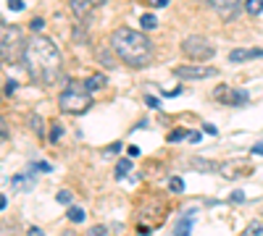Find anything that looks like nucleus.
I'll return each instance as SVG.
<instances>
[{
    "label": "nucleus",
    "mask_w": 263,
    "mask_h": 236,
    "mask_svg": "<svg viewBox=\"0 0 263 236\" xmlns=\"http://www.w3.org/2000/svg\"><path fill=\"white\" fill-rule=\"evenodd\" d=\"M24 69L29 79L40 87H50L55 84L63 74V58L61 50L55 48V42L45 34H34L27 39L24 48Z\"/></svg>",
    "instance_id": "f257e3e1"
},
{
    "label": "nucleus",
    "mask_w": 263,
    "mask_h": 236,
    "mask_svg": "<svg viewBox=\"0 0 263 236\" xmlns=\"http://www.w3.org/2000/svg\"><path fill=\"white\" fill-rule=\"evenodd\" d=\"M111 48L119 60H124L126 66H135V69H142L153 60V42L147 39V34L129 29V27H121L111 34Z\"/></svg>",
    "instance_id": "f03ea898"
},
{
    "label": "nucleus",
    "mask_w": 263,
    "mask_h": 236,
    "mask_svg": "<svg viewBox=\"0 0 263 236\" xmlns=\"http://www.w3.org/2000/svg\"><path fill=\"white\" fill-rule=\"evenodd\" d=\"M58 108L69 116H82L84 111L92 108V92L87 90L84 81H77V79H69L66 87L58 97Z\"/></svg>",
    "instance_id": "7ed1b4c3"
},
{
    "label": "nucleus",
    "mask_w": 263,
    "mask_h": 236,
    "mask_svg": "<svg viewBox=\"0 0 263 236\" xmlns=\"http://www.w3.org/2000/svg\"><path fill=\"white\" fill-rule=\"evenodd\" d=\"M24 48H27V39L21 34V27L8 24L0 29V60L3 63L24 60Z\"/></svg>",
    "instance_id": "20e7f679"
},
{
    "label": "nucleus",
    "mask_w": 263,
    "mask_h": 236,
    "mask_svg": "<svg viewBox=\"0 0 263 236\" xmlns=\"http://www.w3.org/2000/svg\"><path fill=\"white\" fill-rule=\"evenodd\" d=\"M182 53H184L190 60H208V58L216 55V48H213V42H208L205 37L192 34V37H187V39L182 42Z\"/></svg>",
    "instance_id": "39448f33"
},
{
    "label": "nucleus",
    "mask_w": 263,
    "mask_h": 236,
    "mask_svg": "<svg viewBox=\"0 0 263 236\" xmlns=\"http://www.w3.org/2000/svg\"><path fill=\"white\" fill-rule=\"evenodd\" d=\"M216 74H218V69H213V66H177L174 69V76L177 79H190V81L211 79Z\"/></svg>",
    "instance_id": "423d86ee"
},
{
    "label": "nucleus",
    "mask_w": 263,
    "mask_h": 236,
    "mask_svg": "<svg viewBox=\"0 0 263 236\" xmlns=\"http://www.w3.org/2000/svg\"><path fill=\"white\" fill-rule=\"evenodd\" d=\"M213 97H216L218 102H224V105H245V102L250 100L245 90H229L227 84H221V87H216Z\"/></svg>",
    "instance_id": "0eeeda50"
},
{
    "label": "nucleus",
    "mask_w": 263,
    "mask_h": 236,
    "mask_svg": "<svg viewBox=\"0 0 263 236\" xmlns=\"http://www.w3.org/2000/svg\"><path fill=\"white\" fill-rule=\"evenodd\" d=\"M208 3H211L213 13L224 21H232L239 11V0H208Z\"/></svg>",
    "instance_id": "6e6552de"
},
{
    "label": "nucleus",
    "mask_w": 263,
    "mask_h": 236,
    "mask_svg": "<svg viewBox=\"0 0 263 236\" xmlns=\"http://www.w3.org/2000/svg\"><path fill=\"white\" fill-rule=\"evenodd\" d=\"M253 58H263V50L260 48H239V50L229 53L232 63H245V60H253Z\"/></svg>",
    "instance_id": "1a4fd4ad"
},
{
    "label": "nucleus",
    "mask_w": 263,
    "mask_h": 236,
    "mask_svg": "<svg viewBox=\"0 0 263 236\" xmlns=\"http://www.w3.org/2000/svg\"><path fill=\"white\" fill-rule=\"evenodd\" d=\"M69 8H71L77 21H84L87 16H90V11H92V0H69Z\"/></svg>",
    "instance_id": "9d476101"
},
{
    "label": "nucleus",
    "mask_w": 263,
    "mask_h": 236,
    "mask_svg": "<svg viewBox=\"0 0 263 236\" xmlns=\"http://www.w3.org/2000/svg\"><path fill=\"white\" fill-rule=\"evenodd\" d=\"M34 181H37V176H32V170L13 176V186H16V189H32V186H34Z\"/></svg>",
    "instance_id": "9b49d317"
},
{
    "label": "nucleus",
    "mask_w": 263,
    "mask_h": 236,
    "mask_svg": "<svg viewBox=\"0 0 263 236\" xmlns=\"http://www.w3.org/2000/svg\"><path fill=\"white\" fill-rule=\"evenodd\" d=\"M84 84H87V90H90V92H98V90L105 87V74H92V76H87Z\"/></svg>",
    "instance_id": "f8f14e48"
},
{
    "label": "nucleus",
    "mask_w": 263,
    "mask_h": 236,
    "mask_svg": "<svg viewBox=\"0 0 263 236\" xmlns=\"http://www.w3.org/2000/svg\"><path fill=\"white\" fill-rule=\"evenodd\" d=\"M190 231H192V218L190 216H184L177 226H174V236H190Z\"/></svg>",
    "instance_id": "ddd939ff"
},
{
    "label": "nucleus",
    "mask_w": 263,
    "mask_h": 236,
    "mask_svg": "<svg viewBox=\"0 0 263 236\" xmlns=\"http://www.w3.org/2000/svg\"><path fill=\"white\" fill-rule=\"evenodd\" d=\"M114 55H116V53H114V48H111V50H100V53H98V60L103 63L105 69H114V63H116V60H114Z\"/></svg>",
    "instance_id": "4468645a"
},
{
    "label": "nucleus",
    "mask_w": 263,
    "mask_h": 236,
    "mask_svg": "<svg viewBox=\"0 0 263 236\" xmlns=\"http://www.w3.org/2000/svg\"><path fill=\"white\" fill-rule=\"evenodd\" d=\"M129 170H132V160H129V158H121L119 165H116V179H124Z\"/></svg>",
    "instance_id": "2eb2a0df"
},
{
    "label": "nucleus",
    "mask_w": 263,
    "mask_h": 236,
    "mask_svg": "<svg viewBox=\"0 0 263 236\" xmlns=\"http://www.w3.org/2000/svg\"><path fill=\"white\" fill-rule=\"evenodd\" d=\"M66 216H69V221H71V223H82V221H84V210H82V207L69 205V212H66Z\"/></svg>",
    "instance_id": "dca6fc26"
},
{
    "label": "nucleus",
    "mask_w": 263,
    "mask_h": 236,
    "mask_svg": "<svg viewBox=\"0 0 263 236\" xmlns=\"http://www.w3.org/2000/svg\"><path fill=\"white\" fill-rule=\"evenodd\" d=\"M29 126L34 128V134H37L40 139L45 137V128H42V121H40V116H37V113H32V116H29Z\"/></svg>",
    "instance_id": "f3484780"
},
{
    "label": "nucleus",
    "mask_w": 263,
    "mask_h": 236,
    "mask_svg": "<svg viewBox=\"0 0 263 236\" xmlns=\"http://www.w3.org/2000/svg\"><path fill=\"white\" fill-rule=\"evenodd\" d=\"M245 11H248L250 16H258V13L263 11V0H245Z\"/></svg>",
    "instance_id": "a211bd4d"
},
{
    "label": "nucleus",
    "mask_w": 263,
    "mask_h": 236,
    "mask_svg": "<svg viewBox=\"0 0 263 236\" xmlns=\"http://www.w3.org/2000/svg\"><path fill=\"white\" fill-rule=\"evenodd\" d=\"M140 24H142V29H156V27H158V18L153 16V13H145V16L140 18Z\"/></svg>",
    "instance_id": "6ab92c4d"
},
{
    "label": "nucleus",
    "mask_w": 263,
    "mask_h": 236,
    "mask_svg": "<svg viewBox=\"0 0 263 236\" xmlns=\"http://www.w3.org/2000/svg\"><path fill=\"white\" fill-rule=\"evenodd\" d=\"M55 200H58V205H66V207H69V205H71V200H74V195H71L69 189H61L58 195H55Z\"/></svg>",
    "instance_id": "aec40b11"
},
{
    "label": "nucleus",
    "mask_w": 263,
    "mask_h": 236,
    "mask_svg": "<svg viewBox=\"0 0 263 236\" xmlns=\"http://www.w3.org/2000/svg\"><path fill=\"white\" fill-rule=\"evenodd\" d=\"M187 134H190L187 128H174V132H171L166 139H168V142H182V139H187Z\"/></svg>",
    "instance_id": "412c9836"
},
{
    "label": "nucleus",
    "mask_w": 263,
    "mask_h": 236,
    "mask_svg": "<svg viewBox=\"0 0 263 236\" xmlns=\"http://www.w3.org/2000/svg\"><path fill=\"white\" fill-rule=\"evenodd\" d=\"M61 134H63L61 123H58V121H53V128H50V137H48V139H50V142L55 144V142H61Z\"/></svg>",
    "instance_id": "4be33fe9"
},
{
    "label": "nucleus",
    "mask_w": 263,
    "mask_h": 236,
    "mask_svg": "<svg viewBox=\"0 0 263 236\" xmlns=\"http://www.w3.org/2000/svg\"><path fill=\"white\" fill-rule=\"evenodd\" d=\"M168 189L174 191V195H179V191L184 189V181H182V179H171V181H168Z\"/></svg>",
    "instance_id": "5701e85b"
},
{
    "label": "nucleus",
    "mask_w": 263,
    "mask_h": 236,
    "mask_svg": "<svg viewBox=\"0 0 263 236\" xmlns=\"http://www.w3.org/2000/svg\"><path fill=\"white\" fill-rule=\"evenodd\" d=\"M8 137H11V132H8V123H6L3 118H0V144L8 142Z\"/></svg>",
    "instance_id": "b1692460"
},
{
    "label": "nucleus",
    "mask_w": 263,
    "mask_h": 236,
    "mask_svg": "<svg viewBox=\"0 0 263 236\" xmlns=\"http://www.w3.org/2000/svg\"><path fill=\"white\" fill-rule=\"evenodd\" d=\"M87 236H108V228L105 226H92L90 231H87Z\"/></svg>",
    "instance_id": "393cba45"
},
{
    "label": "nucleus",
    "mask_w": 263,
    "mask_h": 236,
    "mask_svg": "<svg viewBox=\"0 0 263 236\" xmlns=\"http://www.w3.org/2000/svg\"><path fill=\"white\" fill-rule=\"evenodd\" d=\"M248 233L250 236H263V223H250L248 226Z\"/></svg>",
    "instance_id": "a878e982"
},
{
    "label": "nucleus",
    "mask_w": 263,
    "mask_h": 236,
    "mask_svg": "<svg viewBox=\"0 0 263 236\" xmlns=\"http://www.w3.org/2000/svg\"><path fill=\"white\" fill-rule=\"evenodd\" d=\"M192 168H203V170H213V168H218V165H213V163H205V160H192Z\"/></svg>",
    "instance_id": "bb28decb"
},
{
    "label": "nucleus",
    "mask_w": 263,
    "mask_h": 236,
    "mask_svg": "<svg viewBox=\"0 0 263 236\" xmlns=\"http://www.w3.org/2000/svg\"><path fill=\"white\" fill-rule=\"evenodd\" d=\"M119 149H121V142H114V144H108V147H105V155H116Z\"/></svg>",
    "instance_id": "cd10ccee"
},
{
    "label": "nucleus",
    "mask_w": 263,
    "mask_h": 236,
    "mask_svg": "<svg viewBox=\"0 0 263 236\" xmlns=\"http://www.w3.org/2000/svg\"><path fill=\"white\" fill-rule=\"evenodd\" d=\"M8 8L11 11H21L24 8V0H8Z\"/></svg>",
    "instance_id": "c85d7f7f"
},
{
    "label": "nucleus",
    "mask_w": 263,
    "mask_h": 236,
    "mask_svg": "<svg viewBox=\"0 0 263 236\" xmlns=\"http://www.w3.org/2000/svg\"><path fill=\"white\" fill-rule=\"evenodd\" d=\"M150 6L153 8H163V6H168V0H150Z\"/></svg>",
    "instance_id": "c756f323"
},
{
    "label": "nucleus",
    "mask_w": 263,
    "mask_h": 236,
    "mask_svg": "<svg viewBox=\"0 0 263 236\" xmlns=\"http://www.w3.org/2000/svg\"><path fill=\"white\" fill-rule=\"evenodd\" d=\"M253 155H263V142H258V144H253V149H250Z\"/></svg>",
    "instance_id": "7c9ffc66"
},
{
    "label": "nucleus",
    "mask_w": 263,
    "mask_h": 236,
    "mask_svg": "<svg viewBox=\"0 0 263 236\" xmlns=\"http://www.w3.org/2000/svg\"><path fill=\"white\" fill-rule=\"evenodd\" d=\"M200 137H203L200 132H190V134H187V139H190V142H200Z\"/></svg>",
    "instance_id": "2f4dec72"
},
{
    "label": "nucleus",
    "mask_w": 263,
    "mask_h": 236,
    "mask_svg": "<svg viewBox=\"0 0 263 236\" xmlns=\"http://www.w3.org/2000/svg\"><path fill=\"white\" fill-rule=\"evenodd\" d=\"M232 202H245V195H242V191H234V195H232Z\"/></svg>",
    "instance_id": "473e14b6"
},
{
    "label": "nucleus",
    "mask_w": 263,
    "mask_h": 236,
    "mask_svg": "<svg viewBox=\"0 0 263 236\" xmlns=\"http://www.w3.org/2000/svg\"><path fill=\"white\" fill-rule=\"evenodd\" d=\"M203 132H205V134H211V137H216V126L205 123V126H203Z\"/></svg>",
    "instance_id": "72a5a7b5"
},
{
    "label": "nucleus",
    "mask_w": 263,
    "mask_h": 236,
    "mask_svg": "<svg viewBox=\"0 0 263 236\" xmlns=\"http://www.w3.org/2000/svg\"><path fill=\"white\" fill-rule=\"evenodd\" d=\"M42 27H45V24H42V21H40V18H34V21H32V29H34V32H40Z\"/></svg>",
    "instance_id": "f704fd0d"
},
{
    "label": "nucleus",
    "mask_w": 263,
    "mask_h": 236,
    "mask_svg": "<svg viewBox=\"0 0 263 236\" xmlns=\"http://www.w3.org/2000/svg\"><path fill=\"white\" fill-rule=\"evenodd\" d=\"M137 155H140V147L132 144V147H129V158H137Z\"/></svg>",
    "instance_id": "c9c22d12"
},
{
    "label": "nucleus",
    "mask_w": 263,
    "mask_h": 236,
    "mask_svg": "<svg viewBox=\"0 0 263 236\" xmlns=\"http://www.w3.org/2000/svg\"><path fill=\"white\" fill-rule=\"evenodd\" d=\"M145 102L150 105V108H158V100L156 97H145Z\"/></svg>",
    "instance_id": "e433bc0d"
},
{
    "label": "nucleus",
    "mask_w": 263,
    "mask_h": 236,
    "mask_svg": "<svg viewBox=\"0 0 263 236\" xmlns=\"http://www.w3.org/2000/svg\"><path fill=\"white\" fill-rule=\"evenodd\" d=\"M29 236H45V233H42V228H34V226H32V228H29Z\"/></svg>",
    "instance_id": "4c0bfd02"
},
{
    "label": "nucleus",
    "mask_w": 263,
    "mask_h": 236,
    "mask_svg": "<svg viewBox=\"0 0 263 236\" xmlns=\"http://www.w3.org/2000/svg\"><path fill=\"white\" fill-rule=\"evenodd\" d=\"M13 90H16V81H8V84H6V95H11Z\"/></svg>",
    "instance_id": "58836bf2"
},
{
    "label": "nucleus",
    "mask_w": 263,
    "mask_h": 236,
    "mask_svg": "<svg viewBox=\"0 0 263 236\" xmlns=\"http://www.w3.org/2000/svg\"><path fill=\"white\" fill-rule=\"evenodd\" d=\"M177 95H182V87H177V90H171V92H166V97H177Z\"/></svg>",
    "instance_id": "ea45409f"
},
{
    "label": "nucleus",
    "mask_w": 263,
    "mask_h": 236,
    "mask_svg": "<svg viewBox=\"0 0 263 236\" xmlns=\"http://www.w3.org/2000/svg\"><path fill=\"white\" fill-rule=\"evenodd\" d=\"M6 205H8V200H6L3 195H0V210H6Z\"/></svg>",
    "instance_id": "a19ab883"
},
{
    "label": "nucleus",
    "mask_w": 263,
    "mask_h": 236,
    "mask_svg": "<svg viewBox=\"0 0 263 236\" xmlns=\"http://www.w3.org/2000/svg\"><path fill=\"white\" fill-rule=\"evenodd\" d=\"M61 236H77V233H74V231H63Z\"/></svg>",
    "instance_id": "79ce46f5"
},
{
    "label": "nucleus",
    "mask_w": 263,
    "mask_h": 236,
    "mask_svg": "<svg viewBox=\"0 0 263 236\" xmlns=\"http://www.w3.org/2000/svg\"><path fill=\"white\" fill-rule=\"evenodd\" d=\"M105 3V0H92V6H103Z\"/></svg>",
    "instance_id": "37998d69"
},
{
    "label": "nucleus",
    "mask_w": 263,
    "mask_h": 236,
    "mask_svg": "<svg viewBox=\"0 0 263 236\" xmlns=\"http://www.w3.org/2000/svg\"><path fill=\"white\" fill-rule=\"evenodd\" d=\"M260 216H263V210H260Z\"/></svg>",
    "instance_id": "c03bdc74"
}]
</instances>
